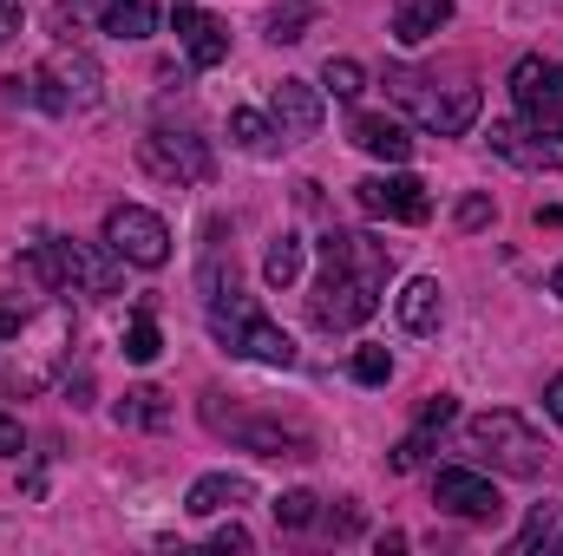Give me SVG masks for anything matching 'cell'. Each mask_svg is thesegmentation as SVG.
<instances>
[{"label": "cell", "instance_id": "8", "mask_svg": "<svg viewBox=\"0 0 563 556\" xmlns=\"http://www.w3.org/2000/svg\"><path fill=\"white\" fill-rule=\"evenodd\" d=\"M106 249H112L119 263H132V269H164V263H170V230H164L157 210L119 203V210L106 216Z\"/></svg>", "mask_w": 563, "mask_h": 556}, {"label": "cell", "instance_id": "15", "mask_svg": "<svg viewBox=\"0 0 563 556\" xmlns=\"http://www.w3.org/2000/svg\"><path fill=\"white\" fill-rule=\"evenodd\" d=\"M269 119H276L282 144H301L321 132V92L308 86V79H282L276 92H269Z\"/></svg>", "mask_w": 563, "mask_h": 556}, {"label": "cell", "instance_id": "9", "mask_svg": "<svg viewBox=\"0 0 563 556\" xmlns=\"http://www.w3.org/2000/svg\"><path fill=\"white\" fill-rule=\"evenodd\" d=\"M203 425L223 432V438H236V445H250V452H263V458H308V452H314L308 432H288V425L256 419V413H223L217 393H203Z\"/></svg>", "mask_w": 563, "mask_h": 556}, {"label": "cell", "instance_id": "28", "mask_svg": "<svg viewBox=\"0 0 563 556\" xmlns=\"http://www.w3.org/2000/svg\"><path fill=\"white\" fill-rule=\"evenodd\" d=\"M321 518V498L314 491H288V498H276V524L282 531H308Z\"/></svg>", "mask_w": 563, "mask_h": 556}, {"label": "cell", "instance_id": "32", "mask_svg": "<svg viewBox=\"0 0 563 556\" xmlns=\"http://www.w3.org/2000/svg\"><path fill=\"white\" fill-rule=\"evenodd\" d=\"M20 458H26V432L0 413V465H20Z\"/></svg>", "mask_w": 563, "mask_h": 556}, {"label": "cell", "instance_id": "14", "mask_svg": "<svg viewBox=\"0 0 563 556\" xmlns=\"http://www.w3.org/2000/svg\"><path fill=\"white\" fill-rule=\"evenodd\" d=\"M492 151L518 170H563V125H492Z\"/></svg>", "mask_w": 563, "mask_h": 556}, {"label": "cell", "instance_id": "26", "mask_svg": "<svg viewBox=\"0 0 563 556\" xmlns=\"http://www.w3.org/2000/svg\"><path fill=\"white\" fill-rule=\"evenodd\" d=\"M263 276H269V288H288V281L301 276V236L282 230L276 243H269V256H263Z\"/></svg>", "mask_w": 563, "mask_h": 556}, {"label": "cell", "instance_id": "11", "mask_svg": "<svg viewBox=\"0 0 563 556\" xmlns=\"http://www.w3.org/2000/svg\"><path fill=\"white\" fill-rule=\"evenodd\" d=\"M432 504L452 511V518H465V524H498V518H505L498 485H492L485 471H465V465H445V471L432 478Z\"/></svg>", "mask_w": 563, "mask_h": 556}, {"label": "cell", "instance_id": "1", "mask_svg": "<svg viewBox=\"0 0 563 556\" xmlns=\"http://www.w3.org/2000/svg\"><path fill=\"white\" fill-rule=\"evenodd\" d=\"M73 308L46 294H0V393H46L73 360Z\"/></svg>", "mask_w": 563, "mask_h": 556}, {"label": "cell", "instance_id": "21", "mask_svg": "<svg viewBox=\"0 0 563 556\" xmlns=\"http://www.w3.org/2000/svg\"><path fill=\"white\" fill-rule=\"evenodd\" d=\"M439 26H452V0H400L394 7V40L400 46H426Z\"/></svg>", "mask_w": 563, "mask_h": 556}, {"label": "cell", "instance_id": "25", "mask_svg": "<svg viewBox=\"0 0 563 556\" xmlns=\"http://www.w3.org/2000/svg\"><path fill=\"white\" fill-rule=\"evenodd\" d=\"M230 138H236V151H250V157H276V144H282V132H276V119H263V112H230Z\"/></svg>", "mask_w": 563, "mask_h": 556}, {"label": "cell", "instance_id": "3", "mask_svg": "<svg viewBox=\"0 0 563 556\" xmlns=\"http://www.w3.org/2000/svg\"><path fill=\"white\" fill-rule=\"evenodd\" d=\"M197 294H203V321H210V334L223 341V354H243V360H263V367H295V341L243 294L236 263H223L217 236H210V249H203Z\"/></svg>", "mask_w": 563, "mask_h": 556}, {"label": "cell", "instance_id": "16", "mask_svg": "<svg viewBox=\"0 0 563 556\" xmlns=\"http://www.w3.org/2000/svg\"><path fill=\"white\" fill-rule=\"evenodd\" d=\"M170 26H177V40H184V53H190L197 73H210V66L230 59V26H223L217 13H203V7H177Z\"/></svg>", "mask_w": 563, "mask_h": 556}, {"label": "cell", "instance_id": "10", "mask_svg": "<svg viewBox=\"0 0 563 556\" xmlns=\"http://www.w3.org/2000/svg\"><path fill=\"white\" fill-rule=\"evenodd\" d=\"M139 157H144V170L164 177V184H210V170H217L210 144L197 132H151L139 144Z\"/></svg>", "mask_w": 563, "mask_h": 556}, {"label": "cell", "instance_id": "2", "mask_svg": "<svg viewBox=\"0 0 563 556\" xmlns=\"http://www.w3.org/2000/svg\"><path fill=\"white\" fill-rule=\"evenodd\" d=\"M387 276H394V249L361 236V230H328L321 236V276H314V327L328 334H347L361 327L380 294H387Z\"/></svg>", "mask_w": 563, "mask_h": 556}, {"label": "cell", "instance_id": "12", "mask_svg": "<svg viewBox=\"0 0 563 556\" xmlns=\"http://www.w3.org/2000/svg\"><path fill=\"white\" fill-rule=\"evenodd\" d=\"M354 203H361L367 216H380V223H426V216H432V190H426L420 177H407V170H394V177H361V184H354Z\"/></svg>", "mask_w": 563, "mask_h": 556}, {"label": "cell", "instance_id": "22", "mask_svg": "<svg viewBox=\"0 0 563 556\" xmlns=\"http://www.w3.org/2000/svg\"><path fill=\"white\" fill-rule=\"evenodd\" d=\"M511 556H563V504H538L511 537Z\"/></svg>", "mask_w": 563, "mask_h": 556}, {"label": "cell", "instance_id": "31", "mask_svg": "<svg viewBox=\"0 0 563 556\" xmlns=\"http://www.w3.org/2000/svg\"><path fill=\"white\" fill-rule=\"evenodd\" d=\"M387 374H394V354H387V347H361V354H354V380H361V387H380Z\"/></svg>", "mask_w": 563, "mask_h": 556}, {"label": "cell", "instance_id": "30", "mask_svg": "<svg viewBox=\"0 0 563 556\" xmlns=\"http://www.w3.org/2000/svg\"><path fill=\"white\" fill-rule=\"evenodd\" d=\"M301 26H308V0H276V7H269V40H276V46L301 40Z\"/></svg>", "mask_w": 563, "mask_h": 556}, {"label": "cell", "instance_id": "5", "mask_svg": "<svg viewBox=\"0 0 563 556\" xmlns=\"http://www.w3.org/2000/svg\"><path fill=\"white\" fill-rule=\"evenodd\" d=\"M387 86H394V99L420 119L426 132H439V138H459V132H472V119H478V86H472V79H439V73L394 66Z\"/></svg>", "mask_w": 563, "mask_h": 556}, {"label": "cell", "instance_id": "35", "mask_svg": "<svg viewBox=\"0 0 563 556\" xmlns=\"http://www.w3.org/2000/svg\"><path fill=\"white\" fill-rule=\"evenodd\" d=\"M485 216H492V203H485V197H465V210H459V223H465V230H478Z\"/></svg>", "mask_w": 563, "mask_h": 556}, {"label": "cell", "instance_id": "23", "mask_svg": "<svg viewBox=\"0 0 563 556\" xmlns=\"http://www.w3.org/2000/svg\"><path fill=\"white\" fill-rule=\"evenodd\" d=\"M99 26L112 40H151L157 33V0H106L99 7Z\"/></svg>", "mask_w": 563, "mask_h": 556}, {"label": "cell", "instance_id": "13", "mask_svg": "<svg viewBox=\"0 0 563 556\" xmlns=\"http://www.w3.org/2000/svg\"><path fill=\"white\" fill-rule=\"evenodd\" d=\"M511 99H518V112L531 125H563V66L544 59V53L518 59L511 66Z\"/></svg>", "mask_w": 563, "mask_h": 556}, {"label": "cell", "instance_id": "36", "mask_svg": "<svg viewBox=\"0 0 563 556\" xmlns=\"http://www.w3.org/2000/svg\"><path fill=\"white\" fill-rule=\"evenodd\" d=\"M20 33V0H0V40H13Z\"/></svg>", "mask_w": 563, "mask_h": 556}, {"label": "cell", "instance_id": "29", "mask_svg": "<svg viewBox=\"0 0 563 556\" xmlns=\"http://www.w3.org/2000/svg\"><path fill=\"white\" fill-rule=\"evenodd\" d=\"M321 86H328L334 99H361L367 73H361V59H328V66H321Z\"/></svg>", "mask_w": 563, "mask_h": 556}, {"label": "cell", "instance_id": "19", "mask_svg": "<svg viewBox=\"0 0 563 556\" xmlns=\"http://www.w3.org/2000/svg\"><path fill=\"white\" fill-rule=\"evenodd\" d=\"M250 498H256L250 478H236V471H210V478L190 485L184 511H190V518H217V511H236V504H250Z\"/></svg>", "mask_w": 563, "mask_h": 556}, {"label": "cell", "instance_id": "17", "mask_svg": "<svg viewBox=\"0 0 563 556\" xmlns=\"http://www.w3.org/2000/svg\"><path fill=\"white\" fill-rule=\"evenodd\" d=\"M452 419H459V400H452V393H432V400L420 407V425L394 445V471H413L426 452H432V432H445Z\"/></svg>", "mask_w": 563, "mask_h": 556}, {"label": "cell", "instance_id": "33", "mask_svg": "<svg viewBox=\"0 0 563 556\" xmlns=\"http://www.w3.org/2000/svg\"><path fill=\"white\" fill-rule=\"evenodd\" d=\"M210 551H250V531H243V524H217Z\"/></svg>", "mask_w": 563, "mask_h": 556}, {"label": "cell", "instance_id": "4", "mask_svg": "<svg viewBox=\"0 0 563 556\" xmlns=\"http://www.w3.org/2000/svg\"><path fill=\"white\" fill-rule=\"evenodd\" d=\"M20 276H33L53 294H119V256H99L73 236H40L20 256Z\"/></svg>", "mask_w": 563, "mask_h": 556}, {"label": "cell", "instance_id": "38", "mask_svg": "<svg viewBox=\"0 0 563 556\" xmlns=\"http://www.w3.org/2000/svg\"><path fill=\"white\" fill-rule=\"evenodd\" d=\"M551 288H558V294H563V263H558V269H551Z\"/></svg>", "mask_w": 563, "mask_h": 556}, {"label": "cell", "instance_id": "37", "mask_svg": "<svg viewBox=\"0 0 563 556\" xmlns=\"http://www.w3.org/2000/svg\"><path fill=\"white\" fill-rule=\"evenodd\" d=\"M544 407H551V419H558V425H563V374H558V380H551V387H544Z\"/></svg>", "mask_w": 563, "mask_h": 556}, {"label": "cell", "instance_id": "27", "mask_svg": "<svg viewBox=\"0 0 563 556\" xmlns=\"http://www.w3.org/2000/svg\"><path fill=\"white\" fill-rule=\"evenodd\" d=\"M157 354H164V334H157L151 308H139V314H132V327H125V360H139V367H151Z\"/></svg>", "mask_w": 563, "mask_h": 556}, {"label": "cell", "instance_id": "24", "mask_svg": "<svg viewBox=\"0 0 563 556\" xmlns=\"http://www.w3.org/2000/svg\"><path fill=\"white\" fill-rule=\"evenodd\" d=\"M119 425H132V432H157V425H170V400L157 393V387H139V393H125L119 407H112Z\"/></svg>", "mask_w": 563, "mask_h": 556}, {"label": "cell", "instance_id": "34", "mask_svg": "<svg viewBox=\"0 0 563 556\" xmlns=\"http://www.w3.org/2000/svg\"><path fill=\"white\" fill-rule=\"evenodd\" d=\"M106 0H59V26H79L86 13H99Z\"/></svg>", "mask_w": 563, "mask_h": 556}, {"label": "cell", "instance_id": "20", "mask_svg": "<svg viewBox=\"0 0 563 556\" xmlns=\"http://www.w3.org/2000/svg\"><path fill=\"white\" fill-rule=\"evenodd\" d=\"M394 308H400V327H407V334H439V321H445V294H439L432 276H413L400 288Z\"/></svg>", "mask_w": 563, "mask_h": 556}, {"label": "cell", "instance_id": "6", "mask_svg": "<svg viewBox=\"0 0 563 556\" xmlns=\"http://www.w3.org/2000/svg\"><path fill=\"white\" fill-rule=\"evenodd\" d=\"M465 438H472L478 458H492V465L511 471V478H538L544 458H551V445H544L518 413H478L472 425H465Z\"/></svg>", "mask_w": 563, "mask_h": 556}, {"label": "cell", "instance_id": "18", "mask_svg": "<svg viewBox=\"0 0 563 556\" xmlns=\"http://www.w3.org/2000/svg\"><path fill=\"white\" fill-rule=\"evenodd\" d=\"M347 138L361 144L367 157H380V164H407V157H413V138H407V125H400V119H387V112H361Z\"/></svg>", "mask_w": 563, "mask_h": 556}, {"label": "cell", "instance_id": "7", "mask_svg": "<svg viewBox=\"0 0 563 556\" xmlns=\"http://www.w3.org/2000/svg\"><path fill=\"white\" fill-rule=\"evenodd\" d=\"M26 86H33V99H40L46 112H59V119H66V112L99 105V66H92L79 46H59V53H53Z\"/></svg>", "mask_w": 563, "mask_h": 556}]
</instances>
